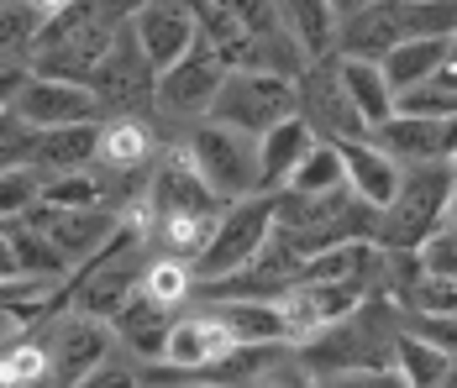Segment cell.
<instances>
[{"label": "cell", "instance_id": "8d00e7d4", "mask_svg": "<svg viewBox=\"0 0 457 388\" xmlns=\"http://www.w3.org/2000/svg\"><path fill=\"white\" fill-rule=\"evenodd\" d=\"M74 388H142V362L127 357V351H116V357H105L95 373H85Z\"/></svg>", "mask_w": 457, "mask_h": 388}, {"label": "cell", "instance_id": "b9f144b4", "mask_svg": "<svg viewBox=\"0 0 457 388\" xmlns=\"http://www.w3.org/2000/svg\"><path fill=\"white\" fill-rule=\"evenodd\" d=\"M95 5H100V11H111L116 21H132V16H137L147 0H95Z\"/></svg>", "mask_w": 457, "mask_h": 388}, {"label": "cell", "instance_id": "7c38bea8", "mask_svg": "<svg viewBox=\"0 0 457 388\" xmlns=\"http://www.w3.org/2000/svg\"><path fill=\"white\" fill-rule=\"evenodd\" d=\"M237 346H242V342L231 336L227 320H221V315H216L205 300H195L189 310H179V315H174L158 367H163V373H179V378H200V373H211L216 362H227Z\"/></svg>", "mask_w": 457, "mask_h": 388}, {"label": "cell", "instance_id": "4316f807", "mask_svg": "<svg viewBox=\"0 0 457 388\" xmlns=\"http://www.w3.org/2000/svg\"><path fill=\"white\" fill-rule=\"evenodd\" d=\"M447 47H453V37H411V43L395 47V53L378 63V69H384V79H389V89H395V100H400L405 89L436 79V69H442Z\"/></svg>", "mask_w": 457, "mask_h": 388}, {"label": "cell", "instance_id": "484cf974", "mask_svg": "<svg viewBox=\"0 0 457 388\" xmlns=\"http://www.w3.org/2000/svg\"><path fill=\"white\" fill-rule=\"evenodd\" d=\"M278 21L295 43L305 47V58H331L337 53V11L326 0H278Z\"/></svg>", "mask_w": 457, "mask_h": 388}, {"label": "cell", "instance_id": "e0dca14e", "mask_svg": "<svg viewBox=\"0 0 457 388\" xmlns=\"http://www.w3.org/2000/svg\"><path fill=\"white\" fill-rule=\"evenodd\" d=\"M368 300L363 284H295L278 310H284V326H289V346L311 342L316 331H326L331 320H342V315H353L358 304Z\"/></svg>", "mask_w": 457, "mask_h": 388}, {"label": "cell", "instance_id": "4fadbf2b", "mask_svg": "<svg viewBox=\"0 0 457 388\" xmlns=\"http://www.w3.org/2000/svg\"><path fill=\"white\" fill-rule=\"evenodd\" d=\"M21 220H27L32 231H43L47 242L63 252L69 268L95 262L111 242H116V231H121V211H105V205H95V211H63V205H43V200H37Z\"/></svg>", "mask_w": 457, "mask_h": 388}, {"label": "cell", "instance_id": "8fae6325", "mask_svg": "<svg viewBox=\"0 0 457 388\" xmlns=\"http://www.w3.org/2000/svg\"><path fill=\"white\" fill-rule=\"evenodd\" d=\"M295 116L316 131L320 142H358V136H368L363 116H358L347 85H342L337 53H331V58H316V63L295 79Z\"/></svg>", "mask_w": 457, "mask_h": 388}, {"label": "cell", "instance_id": "6da1fadb", "mask_svg": "<svg viewBox=\"0 0 457 388\" xmlns=\"http://www.w3.org/2000/svg\"><path fill=\"white\" fill-rule=\"evenodd\" d=\"M405 331V310L389 300H363L353 315L331 320L311 342L295 346L300 367L320 378V373H347V367H395V346Z\"/></svg>", "mask_w": 457, "mask_h": 388}, {"label": "cell", "instance_id": "83f0119b", "mask_svg": "<svg viewBox=\"0 0 457 388\" xmlns=\"http://www.w3.org/2000/svg\"><path fill=\"white\" fill-rule=\"evenodd\" d=\"M142 294L153 304H163V310H189L195 294H200V278H195V262L184 258H158V252H147V268H142Z\"/></svg>", "mask_w": 457, "mask_h": 388}, {"label": "cell", "instance_id": "ffe728a7", "mask_svg": "<svg viewBox=\"0 0 457 388\" xmlns=\"http://www.w3.org/2000/svg\"><path fill=\"white\" fill-rule=\"evenodd\" d=\"M0 388H63L43 326H27L0 342Z\"/></svg>", "mask_w": 457, "mask_h": 388}, {"label": "cell", "instance_id": "52a82bcc", "mask_svg": "<svg viewBox=\"0 0 457 388\" xmlns=\"http://www.w3.org/2000/svg\"><path fill=\"white\" fill-rule=\"evenodd\" d=\"M269 236H274V194H247V200L227 205V216L216 220V236L195 258V278L216 284V278H227L237 268H247L269 247Z\"/></svg>", "mask_w": 457, "mask_h": 388}, {"label": "cell", "instance_id": "bcb514c9", "mask_svg": "<svg viewBox=\"0 0 457 388\" xmlns=\"http://www.w3.org/2000/svg\"><path fill=\"white\" fill-rule=\"evenodd\" d=\"M447 231H457V169H453V194H447Z\"/></svg>", "mask_w": 457, "mask_h": 388}, {"label": "cell", "instance_id": "9a60e30c", "mask_svg": "<svg viewBox=\"0 0 457 388\" xmlns=\"http://www.w3.org/2000/svg\"><path fill=\"white\" fill-rule=\"evenodd\" d=\"M400 43H411V5L405 0H378L358 16L337 21V58H368L384 63Z\"/></svg>", "mask_w": 457, "mask_h": 388}, {"label": "cell", "instance_id": "9c48e42d", "mask_svg": "<svg viewBox=\"0 0 457 388\" xmlns=\"http://www.w3.org/2000/svg\"><path fill=\"white\" fill-rule=\"evenodd\" d=\"M37 326H43V336H47V351H53V367H58V384L63 388H74L105 357L121 351V336H116L111 320L85 315V310H74L69 300L58 304V310H47Z\"/></svg>", "mask_w": 457, "mask_h": 388}, {"label": "cell", "instance_id": "2e32d148", "mask_svg": "<svg viewBox=\"0 0 457 388\" xmlns=\"http://www.w3.org/2000/svg\"><path fill=\"white\" fill-rule=\"evenodd\" d=\"M11 111L21 121H32L37 131H53V127H79V121H105L100 100L90 95V85H69V79H27L21 95L11 100Z\"/></svg>", "mask_w": 457, "mask_h": 388}, {"label": "cell", "instance_id": "7bdbcfd3", "mask_svg": "<svg viewBox=\"0 0 457 388\" xmlns=\"http://www.w3.org/2000/svg\"><path fill=\"white\" fill-rule=\"evenodd\" d=\"M436 85H447L457 95V37H453V47H447V58H442V69H436Z\"/></svg>", "mask_w": 457, "mask_h": 388}, {"label": "cell", "instance_id": "3957f363", "mask_svg": "<svg viewBox=\"0 0 457 388\" xmlns=\"http://www.w3.org/2000/svg\"><path fill=\"white\" fill-rule=\"evenodd\" d=\"M127 21H116L111 11H100L95 0H79L69 11H53L43 21V37L32 47V74L37 79H69V85H90L100 58L116 47Z\"/></svg>", "mask_w": 457, "mask_h": 388}, {"label": "cell", "instance_id": "d6a6232c", "mask_svg": "<svg viewBox=\"0 0 457 388\" xmlns=\"http://www.w3.org/2000/svg\"><path fill=\"white\" fill-rule=\"evenodd\" d=\"M43 205H63V211H95V205H105V189H100L95 169L53 173V178L43 184ZM105 211H111V205H105Z\"/></svg>", "mask_w": 457, "mask_h": 388}, {"label": "cell", "instance_id": "f546056e", "mask_svg": "<svg viewBox=\"0 0 457 388\" xmlns=\"http://www.w3.org/2000/svg\"><path fill=\"white\" fill-rule=\"evenodd\" d=\"M395 367L411 388H447L453 384V357L442 346L420 342L411 331H400V346H395Z\"/></svg>", "mask_w": 457, "mask_h": 388}, {"label": "cell", "instance_id": "5bb4252c", "mask_svg": "<svg viewBox=\"0 0 457 388\" xmlns=\"http://www.w3.org/2000/svg\"><path fill=\"white\" fill-rule=\"evenodd\" d=\"M300 268H305V258L284 236H269V247L247 262V268H237V273L216 278V284H200L195 300H269V304H278L300 284Z\"/></svg>", "mask_w": 457, "mask_h": 388}, {"label": "cell", "instance_id": "8992f818", "mask_svg": "<svg viewBox=\"0 0 457 388\" xmlns=\"http://www.w3.org/2000/svg\"><path fill=\"white\" fill-rule=\"evenodd\" d=\"M179 147H184V158L195 163V173H200L227 205L247 200V194H263L258 136H247V131H237V127H221V121H200Z\"/></svg>", "mask_w": 457, "mask_h": 388}, {"label": "cell", "instance_id": "60d3db41", "mask_svg": "<svg viewBox=\"0 0 457 388\" xmlns=\"http://www.w3.org/2000/svg\"><path fill=\"white\" fill-rule=\"evenodd\" d=\"M142 388H216V384H195V378H179V373H142Z\"/></svg>", "mask_w": 457, "mask_h": 388}, {"label": "cell", "instance_id": "7402d4cb", "mask_svg": "<svg viewBox=\"0 0 457 388\" xmlns=\"http://www.w3.org/2000/svg\"><path fill=\"white\" fill-rule=\"evenodd\" d=\"M320 136L300 116H289V121H278L274 131H263L258 136V158H263V194H278V189H289V178L295 169L305 163V153L316 147Z\"/></svg>", "mask_w": 457, "mask_h": 388}, {"label": "cell", "instance_id": "5b68a950", "mask_svg": "<svg viewBox=\"0 0 457 388\" xmlns=\"http://www.w3.org/2000/svg\"><path fill=\"white\" fill-rule=\"evenodd\" d=\"M447 194H453V163H415V169H405L400 194L378 211L373 247L420 252L447 226Z\"/></svg>", "mask_w": 457, "mask_h": 388}, {"label": "cell", "instance_id": "44dd1931", "mask_svg": "<svg viewBox=\"0 0 457 388\" xmlns=\"http://www.w3.org/2000/svg\"><path fill=\"white\" fill-rule=\"evenodd\" d=\"M116 336H121V351L127 357H137V362H158L163 357V342H169V326H174V310H163V304H153L147 294H132V300L116 310Z\"/></svg>", "mask_w": 457, "mask_h": 388}, {"label": "cell", "instance_id": "f1b7e54d", "mask_svg": "<svg viewBox=\"0 0 457 388\" xmlns=\"http://www.w3.org/2000/svg\"><path fill=\"white\" fill-rule=\"evenodd\" d=\"M47 11L37 5H0V69H27L32 74V47L43 37Z\"/></svg>", "mask_w": 457, "mask_h": 388}, {"label": "cell", "instance_id": "d4e9b609", "mask_svg": "<svg viewBox=\"0 0 457 388\" xmlns=\"http://www.w3.org/2000/svg\"><path fill=\"white\" fill-rule=\"evenodd\" d=\"M95 147H100V121H79V127H53L37 131V153L32 163L53 178V173H79L95 163Z\"/></svg>", "mask_w": 457, "mask_h": 388}, {"label": "cell", "instance_id": "836d02e7", "mask_svg": "<svg viewBox=\"0 0 457 388\" xmlns=\"http://www.w3.org/2000/svg\"><path fill=\"white\" fill-rule=\"evenodd\" d=\"M43 184L47 173L37 163H21V169H5L0 173V220H21L37 200H43Z\"/></svg>", "mask_w": 457, "mask_h": 388}, {"label": "cell", "instance_id": "7a4b0ae2", "mask_svg": "<svg viewBox=\"0 0 457 388\" xmlns=\"http://www.w3.org/2000/svg\"><path fill=\"white\" fill-rule=\"evenodd\" d=\"M373 231H378V211L363 205L353 189H331V194L278 189L274 194V236H284L300 258H320L331 247L373 242Z\"/></svg>", "mask_w": 457, "mask_h": 388}, {"label": "cell", "instance_id": "d590c367", "mask_svg": "<svg viewBox=\"0 0 457 388\" xmlns=\"http://www.w3.org/2000/svg\"><path fill=\"white\" fill-rule=\"evenodd\" d=\"M400 116H457V95L447 85H436V79H426V85H415L400 95Z\"/></svg>", "mask_w": 457, "mask_h": 388}, {"label": "cell", "instance_id": "ba28073f", "mask_svg": "<svg viewBox=\"0 0 457 388\" xmlns=\"http://www.w3.org/2000/svg\"><path fill=\"white\" fill-rule=\"evenodd\" d=\"M289 116H295V79L258 74V69H227L221 95L211 105V121L237 127V131H247V136H263V131H274Z\"/></svg>", "mask_w": 457, "mask_h": 388}, {"label": "cell", "instance_id": "603a6c76", "mask_svg": "<svg viewBox=\"0 0 457 388\" xmlns=\"http://www.w3.org/2000/svg\"><path fill=\"white\" fill-rule=\"evenodd\" d=\"M442 121L436 116H395V121H384V127L373 131V142L389 158H400L405 169H415V163H447L442 158Z\"/></svg>", "mask_w": 457, "mask_h": 388}, {"label": "cell", "instance_id": "277c9868", "mask_svg": "<svg viewBox=\"0 0 457 388\" xmlns=\"http://www.w3.org/2000/svg\"><path fill=\"white\" fill-rule=\"evenodd\" d=\"M221 79H227V58L205 43V37L189 47L174 69L158 74L153 127L163 136V147H179L200 121H211V105H216V95H221Z\"/></svg>", "mask_w": 457, "mask_h": 388}, {"label": "cell", "instance_id": "ab89813d", "mask_svg": "<svg viewBox=\"0 0 457 388\" xmlns=\"http://www.w3.org/2000/svg\"><path fill=\"white\" fill-rule=\"evenodd\" d=\"M311 384H316V378L300 367V357H295V346H289L278 362H269V367H263L253 384H242V388H311Z\"/></svg>", "mask_w": 457, "mask_h": 388}, {"label": "cell", "instance_id": "d6986e66", "mask_svg": "<svg viewBox=\"0 0 457 388\" xmlns=\"http://www.w3.org/2000/svg\"><path fill=\"white\" fill-rule=\"evenodd\" d=\"M342 147V169H347V189L373 205V211H384L395 194H400V178H405V163L400 158H389L373 136H358V142H337Z\"/></svg>", "mask_w": 457, "mask_h": 388}, {"label": "cell", "instance_id": "74e56055", "mask_svg": "<svg viewBox=\"0 0 457 388\" xmlns=\"http://www.w3.org/2000/svg\"><path fill=\"white\" fill-rule=\"evenodd\" d=\"M311 388H411L400 367H347V373H320Z\"/></svg>", "mask_w": 457, "mask_h": 388}, {"label": "cell", "instance_id": "ac0fdd59", "mask_svg": "<svg viewBox=\"0 0 457 388\" xmlns=\"http://www.w3.org/2000/svg\"><path fill=\"white\" fill-rule=\"evenodd\" d=\"M132 37L142 43L147 63L163 74V69H174L184 53L200 43V21L184 5H174V0H147L137 16H132Z\"/></svg>", "mask_w": 457, "mask_h": 388}, {"label": "cell", "instance_id": "30bf717a", "mask_svg": "<svg viewBox=\"0 0 457 388\" xmlns=\"http://www.w3.org/2000/svg\"><path fill=\"white\" fill-rule=\"evenodd\" d=\"M90 95L100 100L105 116H153V100H158V69L147 63L142 43L132 37V21L121 27L116 47L100 58V69L90 74Z\"/></svg>", "mask_w": 457, "mask_h": 388}, {"label": "cell", "instance_id": "f6af8a7d", "mask_svg": "<svg viewBox=\"0 0 457 388\" xmlns=\"http://www.w3.org/2000/svg\"><path fill=\"white\" fill-rule=\"evenodd\" d=\"M331 11H337V21L342 16H358V11H368V5H378V0H326Z\"/></svg>", "mask_w": 457, "mask_h": 388}, {"label": "cell", "instance_id": "4dcf8cb0", "mask_svg": "<svg viewBox=\"0 0 457 388\" xmlns=\"http://www.w3.org/2000/svg\"><path fill=\"white\" fill-rule=\"evenodd\" d=\"M11 252H16L21 278H58V284H69V278H74V268L63 262V252L47 242L43 231H32L27 220H11Z\"/></svg>", "mask_w": 457, "mask_h": 388}, {"label": "cell", "instance_id": "7dc6e473", "mask_svg": "<svg viewBox=\"0 0 457 388\" xmlns=\"http://www.w3.org/2000/svg\"><path fill=\"white\" fill-rule=\"evenodd\" d=\"M32 5H37V11H47V16H53V11H69V5H79V0H32Z\"/></svg>", "mask_w": 457, "mask_h": 388}, {"label": "cell", "instance_id": "cb8c5ba5", "mask_svg": "<svg viewBox=\"0 0 457 388\" xmlns=\"http://www.w3.org/2000/svg\"><path fill=\"white\" fill-rule=\"evenodd\" d=\"M342 63V85L353 95V105H358V116H363L368 136L384 127V121H395L400 116V100H395V89L384 79V69L378 63H368V58H337Z\"/></svg>", "mask_w": 457, "mask_h": 388}, {"label": "cell", "instance_id": "ee69618b", "mask_svg": "<svg viewBox=\"0 0 457 388\" xmlns=\"http://www.w3.org/2000/svg\"><path fill=\"white\" fill-rule=\"evenodd\" d=\"M442 158H447V163H457V116H447V121H442Z\"/></svg>", "mask_w": 457, "mask_h": 388}, {"label": "cell", "instance_id": "1f68e13d", "mask_svg": "<svg viewBox=\"0 0 457 388\" xmlns=\"http://www.w3.org/2000/svg\"><path fill=\"white\" fill-rule=\"evenodd\" d=\"M295 194H331V189H347V169H342V147L337 142H316L305 153V163L289 178Z\"/></svg>", "mask_w": 457, "mask_h": 388}, {"label": "cell", "instance_id": "f35d334b", "mask_svg": "<svg viewBox=\"0 0 457 388\" xmlns=\"http://www.w3.org/2000/svg\"><path fill=\"white\" fill-rule=\"evenodd\" d=\"M405 331L420 336V342H431V346H442L457 362V315H405Z\"/></svg>", "mask_w": 457, "mask_h": 388}, {"label": "cell", "instance_id": "e575fe53", "mask_svg": "<svg viewBox=\"0 0 457 388\" xmlns=\"http://www.w3.org/2000/svg\"><path fill=\"white\" fill-rule=\"evenodd\" d=\"M32 153H37V127L21 121V116L5 105V111H0V173L32 163Z\"/></svg>", "mask_w": 457, "mask_h": 388}]
</instances>
